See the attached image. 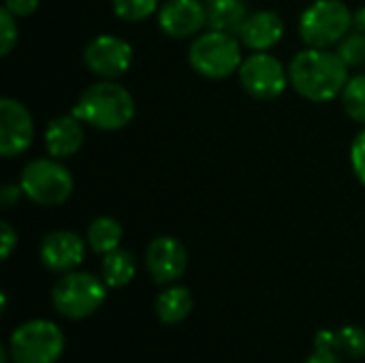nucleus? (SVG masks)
Returning a JSON list of instances; mask_svg holds the SVG:
<instances>
[{
    "label": "nucleus",
    "mask_w": 365,
    "mask_h": 363,
    "mask_svg": "<svg viewBox=\"0 0 365 363\" xmlns=\"http://www.w3.org/2000/svg\"><path fill=\"white\" fill-rule=\"evenodd\" d=\"M207 24V6L201 0H167L158 11V26L171 39H188Z\"/></svg>",
    "instance_id": "13"
},
{
    "label": "nucleus",
    "mask_w": 365,
    "mask_h": 363,
    "mask_svg": "<svg viewBox=\"0 0 365 363\" xmlns=\"http://www.w3.org/2000/svg\"><path fill=\"white\" fill-rule=\"evenodd\" d=\"M145 267L156 285H171L186 274L188 252L178 237H154L145 250Z\"/></svg>",
    "instance_id": "11"
},
{
    "label": "nucleus",
    "mask_w": 365,
    "mask_h": 363,
    "mask_svg": "<svg viewBox=\"0 0 365 363\" xmlns=\"http://www.w3.org/2000/svg\"><path fill=\"white\" fill-rule=\"evenodd\" d=\"M289 77L293 90L312 101V103H327L342 94L344 86L349 83V66L338 56V51L308 47L289 64Z\"/></svg>",
    "instance_id": "1"
},
{
    "label": "nucleus",
    "mask_w": 365,
    "mask_h": 363,
    "mask_svg": "<svg viewBox=\"0 0 365 363\" xmlns=\"http://www.w3.org/2000/svg\"><path fill=\"white\" fill-rule=\"evenodd\" d=\"M73 113L92 128L113 133L133 122L137 105L124 86L115 83L113 79H101L79 94Z\"/></svg>",
    "instance_id": "2"
},
{
    "label": "nucleus",
    "mask_w": 365,
    "mask_h": 363,
    "mask_svg": "<svg viewBox=\"0 0 365 363\" xmlns=\"http://www.w3.org/2000/svg\"><path fill=\"white\" fill-rule=\"evenodd\" d=\"M17 17L11 15L4 6L0 11V56H9L13 47L17 45L19 30H17Z\"/></svg>",
    "instance_id": "24"
},
{
    "label": "nucleus",
    "mask_w": 365,
    "mask_h": 363,
    "mask_svg": "<svg viewBox=\"0 0 365 363\" xmlns=\"http://www.w3.org/2000/svg\"><path fill=\"white\" fill-rule=\"evenodd\" d=\"M19 186L24 197L41 208H56L71 199L73 175L58 158H34L19 175Z\"/></svg>",
    "instance_id": "4"
},
{
    "label": "nucleus",
    "mask_w": 365,
    "mask_h": 363,
    "mask_svg": "<svg viewBox=\"0 0 365 363\" xmlns=\"http://www.w3.org/2000/svg\"><path fill=\"white\" fill-rule=\"evenodd\" d=\"M338 56L344 60V64L351 66H364L365 64V32L353 30L338 43Z\"/></svg>",
    "instance_id": "23"
},
{
    "label": "nucleus",
    "mask_w": 365,
    "mask_h": 363,
    "mask_svg": "<svg viewBox=\"0 0 365 363\" xmlns=\"http://www.w3.org/2000/svg\"><path fill=\"white\" fill-rule=\"evenodd\" d=\"M83 122L71 113V116H58L49 120L45 128V150L51 158H71L75 156L83 145Z\"/></svg>",
    "instance_id": "14"
},
{
    "label": "nucleus",
    "mask_w": 365,
    "mask_h": 363,
    "mask_svg": "<svg viewBox=\"0 0 365 363\" xmlns=\"http://www.w3.org/2000/svg\"><path fill=\"white\" fill-rule=\"evenodd\" d=\"M34 139V120L26 105L15 98H0V154L15 158L24 154Z\"/></svg>",
    "instance_id": "10"
},
{
    "label": "nucleus",
    "mask_w": 365,
    "mask_h": 363,
    "mask_svg": "<svg viewBox=\"0 0 365 363\" xmlns=\"http://www.w3.org/2000/svg\"><path fill=\"white\" fill-rule=\"evenodd\" d=\"M64 353L62 329L43 319L19 325L9 342V355L13 363H56Z\"/></svg>",
    "instance_id": "7"
},
{
    "label": "nucleus",
    "mask_w": 365,
    "mask_h": 363,
    "mask_svg": "<svg viewBox=\"0 0 365 363\" xmlns=\"http://www.w3.org/2000/svg\"><path fill=\"white\" fill-rule=\"evenodd\" d=\"M86 242L92 252L96 255H107L115 248H120L122 242V225L111 218V216H98L90 223Z\"/></svg>",
    "instance_id": "19"
},
{
    "label": "nucleus",
    "mask_w": 365,
    "mask_h": 363,
    "mask_svg": "<svg viewBox=\"0 0 365 363\" xmlns=\"http://www.w3.org/2000/svg\"><path fill=\"white\" fill-rule=\"evenodd\" d=\"M188 62L195 73L207 79H227L240 71L244 58L235 34L210 30L190 43Z\"/></svg>",
    "instance_id": "3"
},
{
    "label": "nucleus",
    "mask_w": 365,
    "mask_h": 363,
    "mask_svg": "<svg viewBox=\"0 0 365 363\" xmlns=\"http://www.w3.org/2000/svg\"><path fill=\"white\" fill-rule=\"evenodd\" d=\"M83 62L101 79H115L133 66V47L115 34H98L83 49Z\"/></svg>",
    "instance_id": "9"
},
{
    "label": "nucleus",
    "mask_w": 365,
    "mask_h": 363,
    "mask_svg": "<svg viewBox=\"0 0 365 363\" xmlns=\"http://www.w3.org/2000/svg\"><path fill=\"white\" fill-rule=\"evenodd\" d=\"M135 272H137V263L128 250L115 248L103 255V280L107 287L111 289L126 287L135 278Z\"/></svg>",
    "instance_id": "20"
},
{
    "label": "nucleus",
    "mask_w": 365,
    "mask_h": 363,
    "mask_svg": "<svg viewBox=\"0 0 365 363\" xmlns=\"http://www.w3.org/2000/svg\"><path fill=\"white\" fill-rule=\"evenodd\" d=\"M342 107L351 120L365 124V75H355L342 90Z\"/></svg>",
    "instance_id": "21"
},
{
    "label": "nucleus",
    "mask_w": 365,
    "mask_h": 363,
    "mask_svg": "<svg viewBox=\"0 0 365 363\" xmlns=\"http://www.w3.org/2000/svg\"><path fill=\"white\" fill-rule=\"evenodd\" d=\"M107 297V285L90 272H66L51 289V304L58 315L81 321L92 317Z\"/></svg>",
    "instance_id": "5"
},
{
    "label": "nucleus",
    "mask_w": 365,
    "mask_h": 363,
    "mask_svg": "<svg viewBox=\"0 0 365 363\" xmlns=\"http://www.w3.org/2000/svg\"><path fill=\"white\" fill-rule=\"evenodd\" d=\"M41 0H4V9L15 17H28L38 9Z\"/></svg>",
    "instance_id": "27"
},
{
    "label": "nucleus",
    "mask_w": 365,
    "mask_h": 363,
    "mask_svg": "<svg viewBox=\"0 0 365 363\" xmlns=\"http://www.w3.org/2000/svg\"><path fill=\"white\" fill-rule=\"evenodd\" d=\"M240 41L252 51H269L284 36V21L274 11H257L248 15L240 30Z\"/></svg>",
    "instance_id": "15"
},
{
    "label": "nucleus",
    "mask_w": 365,
    "mask_h": 363,
    "mask_svg": "<svg viewBox=\"0 0 365 363\" xmlns=\"http://www.w3.org/2000/svg\"><path fill=\"white\" fill-rule=\"evenodd\" d=\"M353 30L365 32V6H359V9L353 13Z\"/></svg>",
    "instance_id": "30"
},
{
    "label": "nucleus",
    "mask_w": 365,
    "mask_h": 363,
    "mask_svg": "<svg viewBox=\"0 0 365 363\" xmlns=\"http://www.w3.org/2000/svg\"><path fill=\"white\" fill-rule=\"evenodd\" d=\"M154 308L165 325H178L192 312V295L186 287H169L156 297Z\"/></svg>",
    "instance_id": "18"
},
{
    "label": "nucleus",
    "mask_w": 365,
    "mask_h": 363,
    "mask_svg": "<svg viewBox=\"0 0 365 363\" xmlns=\"http://www.w3.org/2000/svg\"><path fill=\"white\" fill-rule=\"evenodd\" d=\"M113 13L124 21H143L158 9V0H111Z\"/></svg>",
    "instance_id": "22"
},
{
    "label": "nucleus",
    "mask_w": 365,
    "mask_h": 363,
    "mask_svg": "<svg viewBox=\"0 0 365 363\" xmlns=\"http://www.w3.org/2000/svg\"><path fill=\"white\" fill-rule=\"evenodd\" d=\"M351 165H353V171L357 175V180L365 186V128L359 131L353 139V145H351Z\"/></svg>",
    "instance_id": "25"
},
{
    "label": "nucleus",
    "mask_w": 365,
    "mask_h": 363,
    "mask_svg": "<svg viewBox=\"0 0 365 363\" xmlns=\"http://www.w3.org/2000/svg\"><path fill=\"white\" fill-rule=\"evenodd\" d=\"M246 19H248V9L244 0H210L207 2L210 30L240 34Z\"/></svg>",
    "instance_id": "17"
},
{
    "label": "nucleus",
    "mask_w": 365,
    "mask_h": 363,
    "mask_svg": "<svg viewBox=\"0 0 365 363\" xmlns=\"http://www.w3.org/2000/svg\"><path fill=\"white\" fill-rule=\"evenodd\" d=\"M306 363H342L340 355L334 353V351H327V349H317V353H312Z\"/></svg>",
    "instance_id": "29"
},
{
    "label": "nucleus",
    "mask_w": 365,
    "mask_h": 363,
    "mask_svg": "<svg viewBox=\"0 0 365 363\" xmlns=\"http://www.w3.org/2000/svg\"><path fill=\"white\" fill-rule=\"evenodd\" d=\"M242 88L257 101H274L284 94L291 83L289 68L269 51H255L240 66Z\"/></svg>",
    "instance_id": "8"
},
{
    "label": "nucleus",
    "mask_w": 365,
    "mask_h": 363,
    "mask_svg": "<svg viewBox=\"0 0 365 363\" xmlns=\"http://www.w3.org/2000/svg\"><path fill=\"white\" fill-rule=\"evenodd\" d=\"M38 255H41V263L49 272L66 274L81 265L86 257V242L75 231H66V229L51 231L43 237Z\"/></svg>",
    "instance_id": "12"
},
{
    "label": "nucleus",
    "mask_w": 365,
    "mask_h": 363,
    "mask_svg": "<svg viewBox=\"0 0 365 363\" xmlns=\"http://www.w3.org/2000/svg\"><path fill=\"white\" fill-rule=\"evenodd\" d=\"M0 255H2V261H6L13 252V248L17 246V231L11 227V223L2 220L0 223Z\"/></svg>",
    "instance_id": "26"
},
{
    "label": "nucleus",
    "mask_w": 365,
    "mask_h": 363,
    "mask_svg": "<svg viewBox=\"0 0 365 363\" xmlns=\"http://www.w3.org/2000/svg\"><path fill=\"white\" fill-rule=\"evenodd\" d=\"M21 195H24V190H21L19 184H4L2 190H0V203L4 208H11V205H15L19 201Z\"/></svg>",
    "instance_id": "28"
},
{
    "label": "nucleus",
    "mask_w": 365,
    "mask_h": 363,
    "mask_svg": "<svg viewBox=\"0 0 365 363\" xmlns=\"http://www.w3.org/2000/svg\"><path fill=\"white\" fill-rule=\"evenodd\" d=\"M317 349L334 351L349 359H364L365 357V329L364 327H342V329H325L319 332L314 338Z\"/></svg>",
    "instance_id": "16"
},
{
    "label": "nucleus",
    "mask_w": 365,
    "mask_h": 363,
    "mask_svg": "<svg viewBox=\"0 0 365 363\" xmlns=\"http://www.w3.org/2000/svg\"><path fill=\"white\" fill-rule=\"evenodd\" d=\"M353 30V11L342 0H314L299 17V36L308 47L327 49Z\"/></svg>",
    "instance_id": "6"
}]
</instances>
